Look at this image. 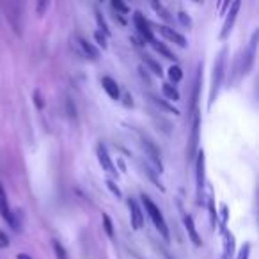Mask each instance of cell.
I'll use <instances>...</instances> for the list:
<instances>
[{
    "instance_id": "cell-4",
    "label": "cell",
    "mask_w": 259,
    "mask_h": 259,
    "mask_svg": "<svg viewBox=\"0 0 259 259\" xmlns=\"http://www.w3.org/2000/svg\"><path fill=\"white\" fill-rule=\"evenodd\" d=\"M0 215L9 226L13 227L15 231H20V222H18V213H13L11 208H9V202H8V195H6L4 190V185L0 183Z\"/></svg>"
},
{
    "instance_id": "cell-35",
    "label": "cell",
    "mask_w": 259,
    "mask_h": 259,
    "mask_svg": "<svg viewBox=\"0 0 259 259\" xmlns=\"http://www.w3.org/2000/svg\"><path fill=\"white\" fill-rule=\"evenodd\" d=\"M47 8H48V2H41V4L37 6V13H43Z\"/></svg>"
},
{
    "instance_id": "cell-22",
    "label": "cell",
    "mask_w": 259,
    "mask_h": 259,
    "mask_svg": "<svg viewBox=\"0 0 259 259\" xmlns=\"http://www.w3.org/2000/svg\"><path fill=\"white\" fill-rule=\"evenodd\" d=\"M167 75H169V80L174 83L181 82V78H183V71H181L180 66H170L169 71H167Z\"/></svg>"
},
{
    "instance_id": "cell-11",
    "label": "cell",
    "mask_w": 259,
    "mask_h": 259,
    "mask_svg": "<svg viewBox=\"0 0 259 259\" xmlns=\"http://www.w3.org/2000/svg\"><path fill=\"white\" fill-rule=\"evenodd\" d=\"M141 146H142V149L146 151V156H148V158L156 165L158 172H162L163 167H162V160H160V151L156 149V146L153 144L148 137H141Z\"/></svg>"
},
{
    "instance_id": "cell-9",
    "label": "cell",
    "mask_w": 259,
    "mask_h": 259,
    "mask_svg": "<svg viewBox=\"0 0 259 259\" xmlns=\"http://www.w3.org/2000/svg\"><path fill=\"white\" fill-rule=\"evenodd\" d=\"M134 23H135V29H137L139 36L142 37V41H148L151 43L155 37H153V30H151V23L146 20V16L142 13H135L134 15Z\"/></svg>"
},
{
    "instance_id": "cell-36",
    "label": "cell",
    "mask_w": 259,
    "mask_h": 259,
    "mask_svg": "<svg viewBox=\"0 0 259 259\" xmlns=\"http://www.w3.org/2000/svg\"><path fill=\"white\" fill-rule=\"evenodd\" d=\"M18 259H32L29 254H18Z\"/></svg>"
},
{
    "instance_id": "cell-29",
    "label": "cell",
    "mask_w": 259,
    "mask_h": 259,
    "mask_svg": "<svg viewBox=\"0 0 259 259\" xmlns=\"http://www.w3.org/2000/svg\"><path fill=\"white\" fill-rule=\"evenodd\" d=\"M250 248H252L250 243H245L243 247L240 248V252H238L236 259H248L250 257Z\"/></svg>"
},
{
    "instance_id": "cell-20",
    "label": "cell",
    "mask_w": 259,
    "mask_h": 259,
    "mask_svg": "<svg viewBox=\"0 0 259 259\" xmlns=\"http://www.w3.org/2000/svg\"><path fill=\"white\" fill-rule=\"evenodd\" d=\"M94 16H96V22H98V25H100V32H103L105 36H110V29H108L107 22H105L100 9H94Z\"/></svg>"
},
{
    "instance_id": "cell-27",
    "label": "cell",
    "mask_w": 259,
    "mask_h": 259,
    "mask_svg": "<svg viewBox=\"0 0 259 259\" xmlns=\"http://www.w3.org/2000/svg\"><path fill=\"white\" fill-rule=\"evenodd\" d=\"M227 219H229V211H227V206L226 204H220V229H222V233L224 231H227L226 229V226H227Z\"/></svg>"
},
{
    "instance_id": "cell-32",
    "label": "cell",
    "mask_w": 259,
    "mask_h": 259,
    "mask_svg": "<svg viewBox=\"0 0 259 259\" xmlns=\"http://www.w3.org/2000/svg\"><path fill=\"white\" fill-rule=\"evenodd\" d=\"M178 18H180V22L183 23L185 27H190V25H192V20H190V16H188L185 11H180V13H178Z\"/></svg>"
},
{
    "instance_id": "cell-31",
    "label": "cell",
    "mask_w": 259,
    "mask_h": 259,
    "mask_svg": "<svg viewBox=\"0 0 259 259\" xmlns=\"http://www.w3.org/2000/svg\"><path fill=\"white\" fill-rule=\"evenodd\" d=\"M107 187H108V190H110L112 194L115 195V197H121V195H122V194H121V190H119V187H117V185H115L112 180H107Z\"/></svg>"
},
{
    "instance_id": "cell-18",
    "label": "cell",
    "mask_w": 259,
    "mask_h": 259,
    "mask_svg": "<svg viewBox=\"0 0 259 259\" xmlns=\"http://www.w3.org/2000/svg\"><path fill=\"white\" fill-rule=\"evenodd\" d=\"M162 93H163V96H165L167 100H170V101H178V100H180V93H178V89L172 85V83H163V85H162Z\"/></svg>"
},
{
    "instance_id": "cell-2",
    "label": "cell",
    "mask_w": 259,
    "mask_h": 259,
    "mask_svg": "<svg viewBox=\"0 0 259 259\" xmlns=\"http://www.w3.org/2000/svg\"><path fill=\"white\" fill-rule=\"evenodd\" d=\"M224 69H226V48L219 54L215 61V68H213V76H211V87H209V107L215 103L217 96H219L220 85H222L224 78Z\"/></svg>"
},
{
    "instance_id": "cell-25",
    "label": "cell",
    "mask_w": 259,
    "mask_h": 259,
    "mask_svg": "<svg viewBox=\"0 0 259 259\" xmlns=\"http://www.w3.org/2000/svg\"><path fill=\"white\" fill-rule=\"evenodd\" d=\"M112 9L115 11V15H128L130 13V8L126 4H122V2H119V0H112Z\"/></svg>"
},
{
    "instance_id": "cell-19",
    "label": "cell",
    "mask_w": 259,
    "mask_h": 259,
    "mask_svg": "<svg viewBox=\"0 0 259 259\" xmlns=\"http://www.w3.org/2000/svg\"><path fill=\"white\" fill-rule=\"evenodd\" d=\"M151 8L155 9V11L158 13V15L162 16V18L165 20V22H172V20H174L172 16H170V13L165 9V6L162 4V2H151Z\"/></svg>"
},
{
    "instance_id": "cell-24",
    "label": "cell",
    "mask_w": 259,
    "mask_h": 259,
    "mask_svg": "<svg viewBox=\"0 0 259 259\" xmlns=\"http://www.w3.org/2000/svg\"><path fill=\"white\" fill-rule=\"evenodd\" d=\"M101 220H103V229H105V233H107L110 238H114V224H112L110 217H108L107 213H103V215H101Z\"/></svg>"
},
{
    "instance_id": "cell-34",
    "label": "cell",
    "mask_w": 259,
    "mask_h": 259,
    "mask_svg": "<svg viewBox=\"0 0 259 259\" xmlns=\"http://www.w3.org/2000/svg\"><path fill=\"white\" fill-rule=\"evenodd\" d=\"M9 245V238H8V234L4 233V231L0 229V247H8Z\"/></svg>"
},
{
    "instance_id": "cell-5",
    "label": "cell",
    "mask_w": 259,
    "mask_h": 259,
    "mask_svg": "<svg viewBox=\"0 0 259 259\" xmlns=\"http://www.w3.org/2000/svg\"><path fill=\"white\" fill-rule=\"evenodd\" d=\"M206 158L204 151L199 149L197 155H195V180H197V197L199 202H202V190H204L206 185Z\"/></svg>"
},
{
    "instance_id": "cell-3",
    "label": "cell",
    "mask_w": 259,
    "mask_h": 259,
    "mask_svg": "<svg viewBox=\"0 0 259 259\" xmlns=\"http://www.w3.org/2000/svg\"><path fill=\"white\" fill-rule=\"evenodd\" d=\"M199 128H201V117H199V112L194 110V117H192V132L190 139H188V148H187V156L188 160H195V155L199 151Z\"/></svg>"
},
{
    "instance_id": "cell-6",
    "label": "cell",
    "mask_w": 259,
    "mask_h": 259,
    "mask_svg": "<svg viewBox=\"0 0 259 259\" xmlns=\"http://www.w3.org/2000/svg\"><path fill=\"white\" fill-rule=\"evenodd\" d=\"M73 43H75L76 54L82 55L83 59H89V61H98V59H100V50H98L93 43H89L87 39H83L82 36H76Z\"/></svg>"
},
{
    "instance_id": "cell-14",
    "label": "cell",
    "mask_w": 259,
    "mask_h": 259,
    "mask_svg": "<svg viewBox=\"0 0 259 259\" xmlns=\"http://www.w3.org/2000/svg\"><path fill=\"white\" fill-rule=\"evenodd\" d=\"M183 222H185V229H187V233H188V236H190V240L194 241V245H195V247H201L202 240H201V236H199L197 229H195L194 219H192L190 215H187V213H183Z\"/></svg>"
},
{
    "instance_id": "cell-12",
    "label": "cell",
    "mask_w": 259,
    "mask_h": 259,
    "mask_svg": "<svg viewBox=\"0 0 259 259\" xmlns=\"http://www.w3.org/2000/svg\"><path fill=\"white\" fill-rule=\"evenodd\" d=\"M128 208H130V220H132V226L134 229H142L144 226V213H142L139 202L134 197H128Z\"/></svg>"
},
{
    "instance_id": "cell-13",
    "label": "cell",
    "mask_w": 259,
    "mask_h": 259,
    "mask_svg": "<svg viewBox=\"0 0 259 259\" xmlns=\"http://www.w3.org/2000/svg\"><path fill=\"white\" fill-rule=\"evenodd\" d=\"M156 30H158L160 34H162L165 39H169V41H172V43H176L178 47H181V48H185L187 47V39H185V36H181L178 30H174V29H170V27H167V25H160V27H156Z\"/></svg>"
},
{
    "instance_id": "cell-33",
    "label": "cell",
    "mask_w": 259,
    "mask_h": 259,
    "mask_svg": "<svg viewBox=\"0 0 259 259\" xmlns=\"http://www.w3.org/2000/svg\"><path fill=\"white\" fill-rule=\"evenodd\" d=\"M34 101H36V105H37V108H39V110L45 107V103H43V96H41L39 91H34Z\"/></svg>"
},
{
    "instance_id": "cell-37",
    "label": "cell",
    "mask_w": 259,
    "mask_h": 259,
    "mask_svg": "<svg viewBox=\"0 0 259 259\" xmlns=\"http://www.w3.org/2000/svg\"><path fill=\"white\" fill-rule=\"evenodd\" d=\"M167 259H170V255H167Z\"/></svg>"
},
{
    "instance_id": "cell-26",
    "label": "cell",
    "mask_w": 259,
    "mask_h": 259,
    "mask_svg": "<svg viewBox=\"0 0 259 259\" xmlns=\"http://www.w3.org/2000/svg\"><path fill=\"white\" fill-rule=\"evenodd\" d=\"M52 243H54V250H55V255H57V259H68V252H66V248L61 245V241L54 240Z\"/></svg>"
},
{
    "instance_id": "cell-28",
    "label": "cell",
    "mask_w": 259,
    "mask_h": 259,
    "mask_svg": "<svg viewBox=\"0 0 259 259\" xmlns=\"http://www.w3.org/2000/svg\"><path fill=\"white\" fill-rule=\"evenodd\" d=\"M151 100H153V103H155V105H158V107H160V108H163V110H167V112H172V114H180V112H178L176 108L172 107V105L165 103V101L158 100V98H155V96H151Z\"/></svg>"
},
{
    "instance_id": "cell-23",
    "label": "cell",
    "mask_w": 259,
    "mask_h": 259,
    "mask_svg": "<svg viewBox=\"0 0 259 259\" xmlns=\"http://www.w3.org/2000/svg\"><path fill=\"white\" fill-rule=\"evenodd\" d=\"M208 208H209V217H211V224H217V209H215V197H213V190L209 188V199H208Z\"/></svg>"
},
{
    "instance_id": "cell-10",
    "label": "cell",
    "mask_w": 259,
    "mask_h": 259,
    "mask_svg": "<svg viewBox=\"0 0 259 259\" xmlns=\"http://www.w3.org/2000/svg\"><path fill=\"white\" fill-rule=\"evenodd\" d=\"M96 156H98V162H100V165L103 167V170H107L110 176H117V169H115L114 162H112L110 155H108L107 148H105L103 144H98Z\"/></svg>"
},
{
    "instance_id": "cell-15",
    "label": "cell",
    "mask_w": 259,
    "mask_h": 259,
    "mask_svg": "<svg viewBox=\"0 0 259 259\" xmlns=\"http://www.w3.org/2000/svg\"><path fill=\"white\" fill-rule=\"evenodd\" d=\"M101 85H103L105 93H107L112 100H119V96H121V89H119L117 82H115L114 78H110V76H103V78H101Z\"/></svg>"
},
{
    "instance_id": "cell-17",
    "label": "cell",
    "mask_w": 259,
    "mask_h": 259,
    "mask_svg": "<svg viewBox=\"0 0 259 259\" xmlns=\"http://www.w3.org/2000/svg\"><path fill=\"white\" fill-rule=\"evenodd\" d=\"M151 45H153V48H155L156 52H158L162 57H165V59H169V61H176V55L172 54V52L169 50V48L165 47L163 43H160V41H156V39H153L151 41Z\"/></svg>"
},
{
    "instance_id": "cell-30",
    "label": "cell",
    "mask_w": 259,
    "mask_h": 259,
    "mask_svg": "<svg viewBox=\"0 0 259 259\" xmlns=\"http://www.w3.org/2000/svg\"><path fill=\"white\" fill-rule=\"evenodd\" d=\"M94 39H96V43L100 45V47H103V48H107V36H105L103 32H94Z\"/></svg>"
},
{
    "instance_id": "cell-21",
    "label": "cell",
    "mask_w": 259,
    "mask_h": 259,
    "mask_svg": "<svg viewBox=\"0 0 259 259\" xmlns=\"http://www.w3.org/2000/svg\"><path fill=\"white\" fill-rule=\"evenodd\" d=\"M144 62H146V66H148L149 69H151L153 73H155L156 76H162L163 75V71H162V66L158 64L156 61H153L149 55H144Z\"/></svg>"
},
{
    "instance_id": "cell-1",
    "label": "cell",
    "mask_w": 259,
    "mask_h": 259,
    "mask_svg": "<svg viewBox=\"0 0 259 259\" xmlns=\"http://www.w3.org/2000/svg\"><path fill=\"white\" fill-rule=\"evenodd\" d=\"M141 199H142V204H144V208H146V213L149 215L151 222L155 224L156 231H158V233L162 234L163 240L169 241V238H170L169 227H167V222H165V219H163V215H162V211H160V208H158V206H156L155 202H153L151 199H149L146 194H142V195H141Z\"/></svg>"
},
{
    "instance_id": "cell-8",
    "label": "cell",
    "mask_w": 259,
    "mask_h": 259,
    "mask_svg": "<svg viewBox=\"0 0 259 259\" xmlns=\"http://www.w3.org/2000/svg\"><path fill=\"white\" fill-rule=\"evenodd\" d=\"M257 36L259 32L255 30L254 34H252V39H250V45H248V48L245 50L243 57H241V75H247L248 71L252 69V64H254V59H255V47H257Z\"/></svg>"
},
{
    "instance_id": "cell-16",
    "label": "cell",
    "mask_w": 259,
    "mask_h": 259,
    "mask_svg": "<svg viewBox=\"0 0 259 259\" xmlns=\"http://www.w3.org/2000/svg\"><path fill=\"white\" fill-rule=\"evenodd\" d=\"M224 255L222 259H233L234 255V247H236V243H234V236L233 233H229V231H224Z\"/></svg>"
},
{
    "instance_id": "cell-7",
    "label": "cell",
    "mask_w": 259,
    "mask_h": 259,
    "mask_svg": "<svg viewBox=\"0 0 259 259\" xmlns=\"http://www.w3.org/2000/svg\"><path fill=\"white\" fill-rule=\"evenodd\" d=\"M240 8H241L240 0H236V2H233V4L229 6V9H227V13H226V20H224L222 30H220V39H226V37L231 34L234 22H236V16H238V11H240Z\"/></svg>"
}]
</instances>
